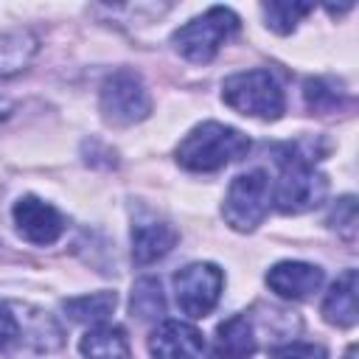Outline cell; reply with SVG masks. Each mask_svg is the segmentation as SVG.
<instances>
[{
    "mask_svg": "<svg viewBox=\"0 0 359 359\" xmlns=\"http://www.w3.org/2000/svg\"><path fill=\"white\" fill-rule=\"evenodd\" d=\"M65 345V331L53 314L34 303L0 300V356H39Z\"/></svg>",
    "mask_w": 359,
    "mask_h": 359,
    "instance_id": "obj_1",
    "label": "cell"
},
{
    "mask_svg": "<svg viewBox=\"0 0 359 359\" xmlns=\"http://www.w3.org/2000/svg\"><path fill=\"white\" fill-rule=\"evenodd\" d=\"M280 177L272 191V202L280 213H306L325 202L328 180L314 168V154L306 149V140L286 143L278 154Z\"/></svg>",
    "mask_w": 359,
    "mask_h": 359,
    "instance_id": "obj_2",
    "label": "cell"
},
{
    "mask_svg": "<svg viewBox=\"0 0 359 359\" xmlns=\"http://www.w3.org/2000/svg\"><path fill=\"white\" fill-rule=\"evenodd\" d=\"M247 151H250V137L241 129L219 123V121H205L180 140L177 163L188 171L208 174V171H219L230 165Z\"/></svg>",
    "mask_w": 359,
    "mask_h": 359,
    "instance_id": "obj_3",
    "label": "cell"
},
{
    "mask_svg": "<svg viewBox=\"0 0 359 359\" xmlns=\"http://www.w3.org/2000/svg\"><path fill=\"white\" fill-rule=\"evenodd\" d=\"M238 25L241 22L233 8L213 6L205 14L180 25L171 36V45L182 59H188L194 65H208L222 50V45L238 31Z\"/></svg>",
    "mask_w": 359,
    "mask_h": 359,
    "instance_id": "obj_4",
    "label": "cell"
},
{
    "mask_svg": "<svg viewBox=\"0 0 359 359\" xmlns=\"http://www.w3.org/2000/svg\"><path fill=\"white\" fill-rule=\"evenodd\" d=\"M222 101L230 109L261 121H278L286 109V98L278 79L261 67L227 76L222 84Z\"/></svg>",
    "mask_w": 359,
    "mask_h": 359,
    "instance_id": "obj_5",
    "label": "cell"
},
{
    "mask_svg": "<svg viewBox=\"0 0 359 359\" xmlns=\"http://www.w3.org/2000/svg\"><path fill=\"white\" fill-rule=\"evenodd\" d=\"M151 112V95L135 70H115L101 84V115L109 126H132Z\"/></svg>",
    "mask_w": 359,
    "mask_h": 359,
    "instance_id": "obj_6",
    "label": "cell"
},
{
    "mask_svg": "<svg viewBox=\"0 0 359 359\" xmlns=\"http://www.w3.org/2000/svg\"><path fill=\"white\" fill-rule=\"evenodd\" d=\"M269 202H272L269 177H266V171L255 168V171L238 174L230 182L224 202H222V216L233 230L252 233L269 213Z\"/></svg>",
    "mask_w": 359,
    "mask_h": 359,
    "instance_id": "obj_7",
    "label": "cell"
},
{
    "mask_svg": "<svg viewBox=\"0 0 359 359\" xmlns=\"http://www.w3.org/2000/svg\"><path fill=\"white\" fill-rule=\"evenodd\" d=\"M222 286H224V272L208 261L188 264L174 275L177 306L182 309V314H188L194 320L208 317L216 309V303L222 297Z\"/></svg>",
    "mask_w": 359,
    "mask_h": 359,
    "instance_id": "obj_8",
    "label": "cell"
},
{
    "mask_svg": "<svg viewBox=\"0 0 359 359\" xmlns=\"http://www.w3.org/2000/svg\"><path fill=\"white\" fill-rule=\"evenodd\" d=\"M11 219H14V227L17 233L31 241V244H39V247H48L53 241L62 238L67 222L65 216L45 199L39 196H22L14 202L11 208Z\"/></svg>",
    "mask_w": 359,
    "mask_h": 359,
    "instance_id": "obj_9",
    "label": "cell"
},
{
    "mask_svg": "<svg viewBox=\"0 0 359 359\" xmlns=\"http://www.w3.org/2000/svg\"><path fill=\"white\" fill-rule=\"evenodd\" d=\"M205 337L182 320H163L149 334V353L154 359H202Z\"/></svg>",
    "mask_w": 359,
    "mask_h": 359,
    "instance_id": "obj_10",
    "label": "cell"
},
{
    "mask_svg": "<svg viewBox=\"0 0 359 359\" xmlns=\"http://www.w3.org/2000/svg\"><path fill=\"white\" fill-rule=\"evenodd\" d=\"M323 269L306 261H280L266 272V286L283 300H306L323 286Z\"/></svg>",
    "mask_w": 359,
    "mask_h": 359,
    "instance_id": "obj_11",
    "label": "cell"
},
{
    "mask_svg": "<svg viewBox=\"0 0 359 359\" xmlns=\"http://www.w3.org/2000/svg\"><path fill=\"white\" fill-rule=\"evenodd\" d=\"M258 351V337L247 314H233L216 328L210 359H252Z\"/></svg>",
    "mask_w": 359,
    "mask_h": 359,
    "instance_id": "obj_12",
    "label": "cell"
},
{
    "mask_svg": "<svg viewBox=\"0 0 359 359\" xmlns=\"http://www.w3.org/2000/svg\"><path fill=\"white\" fill-rule=\"evenodd\" d=\"M180 233L168 222H137L132 224V258L137 266H149L168 255Z\"/></svg>",
    "mask_w": 359,
    "mask_h": 359,
    "instance_id": "obj_13",
    "label": "cell"
},
{
    "mask_svg": "<svg viewBox=\"0 0 359 359\" xmlns=\"http://www.w3.org/2000/svg\"><path fill=\"white\" fill-rule=\"evenodd\" d=\"M323 317L337 328L356 325V269H345L334 280L323 300Z\"/></svg>",
    "mask_w": 359,
    "mask_h": 359,
    "instance_id": "obj_14",
    "label": "cell"
},
{
    "mask_svg": "<svg viewBox=\"0 0 359 359\" xmlns=\"http://www.w3.org/2000/svg\"><path fill=\"white\" fill-rule=\"evenodd\" d=\"M39 50V39L28 28L0 31V79L22 73Z\"/></svg>",
    "mask_w": 359,
    "mask_h": 359,
    "instance_id": "obj_15",
    "label": "cell"
},
{
    "mask_svg": "<svg viewBox=\"0 0 359 359\" xmlns=\"http://www.w3.org/2000/svg\"><path fill=\"white\" fill-rule=\"evenodd\" d=\"M84 359H132L126 331L121 325H93L79 342Z\"/></svg>",
    "mask_w": 359,
    "mask_h": 359,
    "instance_id": "obj_16",
    "label": "cell"
},
{
    "mask_svg": "<svg viewBox=\"0 0 359 359\" xmlns=\"http://www.w3.org/2000/svg\"><path fill=\"white\" fill-rule=\"evenodd\" d=\"M115 292H93V294H79V297H67L62 303L65 314L73 323H87V325H101L112 311H115Z\"/></svg>",
    "mask_w": 359,
    "mask_h": 359,
    "instance_id": "obj_17",
    "label": "cell"
},
{
    "mask_svg": "<svg viewBox=\"0 0 359 359\" xmlns=\"http://www.w3.org/2000/svg\"><path fill=\"white\" fill-rule=\"evenodd\" d=\"M129 309L137 320H160L165 314V297L157 278H140L132 289Z\"/></svg>",
    "mask_w": 359,
    "mask_h": 359,
    "instance_id": "obj_18",
    "label": "cell"
},
{
    "mask_svg": "<svg viewBox=\"0 0 359 359\" xmlns=\"http://www.w3.org/2000/svg\"><path fill=\"white\" fill-rule=\"evenodd\" d=\"M261 11H264V20H266V28L286 36L297 28V22L306 14L314 11V6H309V3H264Z\"/></svg>",
    "mask_w": 359,
    "mask_h": 359,
    "instance_id": "obj_19",
    "label": "cell"
},
{
    "mask_svg": "<svg viewBox=\"0 0 359 359\" xmlns=\"http://www.w3.org/2000/svg\"><path fill=\"white\" fill-rule=\"evenodd\" d=\"M303 98H306V107L311 112H334L339 109L348 98L342 95V90H337L331 81L325 79H306L303 84Z\"/></svg>",
    "mask_w": 359,
    "mask_h": 359,
    "instance_id": "obj_20",
    "label": "cell"
},
{
    "mask_svg": "<svg viewBox=\"0 0 359 359\" xmlns=\"http://www.w3.org/2000/svg\"><path fill=\"white\" fill-rule=\"evenodd\" d=\"M331 230H337L348 244H353L356 238V199L353 196H342L334 202L331 216H328Z\"/></svg>",
    "mask_w": 359,
    "mask_h": 359,
    "instance_id": "obj_21",
    "label": "cell"
},
{
    "mask_svg": "<svg viewBox=\"0 0 359 359\" xmlns=\"http://www.w3.org/2000/svg\"><path fill=\"white\" fill-rule=\"evenodd\" d=\"M272 359H328V353L314 342H286L272 348Z\"/></svg>",
    "mask_w": 359,
    "mask_h": 359,
    "instance_id": "obj_22",
    "label": "cell"
},
{
    "mask_svg": "<svg viewBox=\"0 0 359 359\" xmlns=\"http://www.w3.org/2000/svg\"><path fill=\"white\" fill-rule=\"evenodd\" d=\"M8 115H11V104H8V98L0 95V126L8 121Z\"/></svg>",
    "mask_w": 359,
    "mask_h": 359,
    "instance_id": "obj_23",
    "label": "cell"
},
{
    "mask_svg": "<svg viewBox=\"0 0 359 359\" xmlns=\"http://www.w3.org/2000/svg\"><path fill=\"white\" fill-rule=\"evenodd\" d=\"M353 351H356V348L351 345V348H348V356H345V359H353Z\"/></svg>",
    "mask_w": 359,
    "mask_h": 359,
    "instance_id": "obj_24",
    "label": "cell"
}]
</instances>
